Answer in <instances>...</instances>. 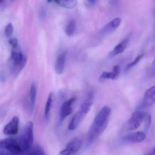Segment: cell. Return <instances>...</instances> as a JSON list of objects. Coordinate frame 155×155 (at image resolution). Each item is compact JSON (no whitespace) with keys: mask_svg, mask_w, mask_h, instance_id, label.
<instances>
[{"mask_svg":"<svg viewBox=\"0 0 155 155\" xmlns=\"http://www.w3.org/2000/svg\"><path fill=\"white\" fill-rule=\"evenodd\" d=\"M111 108L104 106L98 113L90 127L87 135V141L92 144L104 133L108 124L111 114Z\"/></svg>","mask_w":155,"mask_h":155,"instance_id":"1","label":"cell"},{"mask_svg":"<svg viewBox=\"0 0 155 155\" xmlns=\"http://www.w3.org/2000/svg\"><path fill=\"white\" fill-rule=\"evenodd\" d=\"M18 138L24 152L31 147L34 140L33 124L32 122L26 124L22 134Z\"/></svg>","mask_w":155,"mask_h":155,"instance_id":"2","label":"cell"},{"mask_svg":"<svg viewBox=\"0 0 155 155\" xmlns=\"http://www.w3.org/2000/svg\"><path fill=\"white\" fill-rule=\"evenodd\" d=\"M0 147L14 155L21 154L24 152L19 138H8L0 140Z\"/></svg>","mask_w":155,"mask_h":155,"instance_id":"3","label":"cell"},{"mask_svg":"<svg viewBox=\"0 0 155 155\" xmlns=\"http://www.w3.org/2000/svg\"><path fill=\"white\" fill-rule=\"evenodd\" d=\"M81 145V140L75 137L69 142L65 148L60 152L59 155H75L80 150Z\"/></svg>","mask_w":155,"mask_h":155,"instance_id":"4","label":"cell"},{"mask_svg":"<svg viewBox=\"0 0 155 155\" xmlns=\"http://www.w3.org/2000/svg\"><path fill=\"white\" fill-rule=\"evenodd\" d=\"M145 114L143 112L137 111L132 115L127 123V129L133 131L138 128L144 120Z\"/></svg>","mask_w":155,"mask_h":155,"instance_id":"5","label":"cell"},{"mask_svg":"<svg viewBox=\"0 0 155 155\" xmlns=\"http://www.w3.org/2000/svg\"><path fill=\"white\" fill-rule=\"evenodd\" d=\"M76 100L75 97L70 98L65 101L61 107L60 110V124L62 123L65 118L69 116L72 112V105Z\"/></svg>","mask_w":155,"mask_h":155,"instance_id":"6","label":"cell"},{"mask_svg":"<svg viewBox=\"0 0 155 155\" xmlns=\"http://www.w3.org/2000/svg\"><path fill=\"white\" fill-rule=\"evenodd\" d=\"M121 22L122 19L120 17L114 18L100 30L99 34L102 35H105L113 32L120 26Z\"/></svg>","mask_w":155,"mask_h":155,"instance_id":"7","label":"cell"},{"mask_svg":"<svg viewBox=\"0 0 155 155\" xmlns=\"http://www.w3.org/2000/svg\"><path fill=\"white\" fill-rule=\"evenodd\" d=\"M87 114V112L81 108H79L78 111L73 116L68 125V129L71 131L76 129Z\"/></svg>","mask_w":155,"mask_h":155,"instance_id":"8","label":"cell"},{"mask_svg":"<svg viewBox=\"0 0 155 155\" xmlns=\"http://www.w3.org/2000/svg\"><path fill=\"white\" fill-rule=\"evenodd\" d=\"M19 120L17 116H14L12 120L6 125L3 129V133L8 136H14L16 135L18 132Z\"/></svg>","mask_w":155,"mask_h":155,"instance_id":"9","label":"cell"},{"mask_svg":"<svg viewBox=\"0 0 155 155\" xmlns=\"http://www.w3.org/2000/svg\"><path fill=\"white\" fill-rule=\"evenodd\" d=\"M145 133L143 132H137L127 135L123 137L124 142L131 143H138L143 142L146 138Z\"/></svg>","mask_w":155,"mask_h":155,"instance_id":"10","label":"cell"},{"mask_svg":"<svg viewBox=\"0 0 155 155\" xmlns=\"http://www.w3.org/2000/svg\"><path fill=\"white\" fill-rule=\"evenodd\" d=\"M155 103V86L148 89L145 93L143 105L146 107L152 106Z\"/></svg>","mask_w":155,"mask_h":155,"instance_id":"11","label":"cell"},{"mask_svg":"<svg viewBox=\"0 0 155 155\" xmlns=\"http://www.w3.org/2000/svg\"><path fill=\"white\" fill-rule=\"evenodd\" d=\"M120 67L119 66H115L113 67V71L111 72H104L102 73L99 78L100 82H103L107 79L115 80L118 77L120 73Z\"/></svg>","mask_w":155,"mask_h":155,"instance_id":"12","label":"cell"},{"mask_svg":"<svg viewBox=\"0 0 155 155\" xmlns=\"http://www.w3.org/2000/svg\"><path fill=\"white\" fill-rule=\"evenodd\" d=\"M66 57V52L64 51L60 54L56 59L55 70V72L58 75L61 74L64 71Z\"/></svg>","mask_w":155,"mask_h":155,"instance_id":"13","label":"cell"},{"mask_svg":"<svg viewBox=\"0 0 155 155\" xmlns=\"http://www.w3.org/2000/svg\"><path fill=\"white\" fill-rule=\"evenodd\" d=\"M129 40V38H126L124 40L122 41L121 42L119 43L118 45H117L114 47V48L110 52L109 54V57L112 58L117 55L119 54L124 52L127 47Z\"/></svg>","mask_w":155,"mask_h":155,"instance_id":"14","label":"cell"},{"mask_svg":"<svg viewBox=\"0 0 155 155\" xmlns=\"http://www.w3.org/2000/svg\"><path fill=\"white\" fill-rule=\"evenodd\" d=\"M16 49V48L14 49L12 52V58L14 64H17L21 63L25 61H27V59L23 55L22 52L17 51Z\"/></svg>","mask_w":155,"mask_h":155,"instance_id":"15","label":"cell"},{"mask_svg":"<svg viewBox=\"0 0 155 155\" xmlns=\"http://www.w3.org/2000/svg\"><path fill=\"white\" fill-rule=\"evenodd\" d=\"M36 94H37V89L35 84L32 83L30 89V109L31 112L33 111L35 105V101H36Z\"/></svg>","mask_w":155,"mask_h":155,"instance_id":"16","label":"cell"},{"mask_svg":"<svg viewBox=\"0 0 155 155\" xmlns=\"http://www.w3.org/2000/svg\"><path fill=\"white\" fill-rule=\"evenodd\" d=\"M55 3L61 6L64 8L67 9H72L74 8L77 5V1L75 0H70V1H65V0H58L54 1Z\"/></svg>","mask_w":155,"mask_h":155,"instance_id":"17","label":"cell"},{"mask_svg":"<svg viewBox=\"0 0 155 155\" xmlns=\"http://www.w3.org/2000/svg\"><path fill=\"white\" fill-rule=\"evenodd\" d=\"M52 103L53 94L52 93H50L48 98H47V102H46L45 108V118L46 122H48V120H49V116H50V112H51V109Z\"/></svg>","mask_w":155,"mask_h":155,"instance_id":"18","label":"cell"},{"mask_svg":"<svg viewBox=\"0 0 155 155\" xmlns=\"http://www.w3.org/2000/svg\"><path fill=\"white\" fill-rule=\"evenodd\" d=\"M76 22L74 20H71L69 22L65 29V33L67 35L71 36L74 34L76 30Z\"/></svg>","mask_w":155,"mask_h":155,"instance_id":"19","label":"cell"},{"mask_svg":"<svg viewBox=\"0 0 155 155\" xmlns=\"http://www.w3.org/2000/svg\"><path fill=\"white\" fill-rule=\"evenodd\" d=\"M29 155H45L43 148L38 145L35 146L29 153Z\"/></svg>","mask_w":155,"mask_h":155,"instance_id":"20","label":"cell"},{"mask_svg":"<svg viewBox=\"0 0 155 155\" xmlns=\"http://www.w3.org/2000/svg\"><path fill=\"white\" fill-rule=\"evenodd\" d=\"M143 56L144 54H140L139 55V56H138L134 61H133L132 62L130 63L127 65L126 67V71H128V70H130V69L133 68L134 66H135L140 62V60L142 59V58L143 57Z\"/></svg>","mask_w":155,"mask_h":155,"instance_id":"21","label":"cell"},{"mask_svg":"<svg viewBox=\"0 0 155 155\" xmlns=\"http://www.w3.org/2000/svg\"><path fill=\"white\" fill-rule=\"evenodd\" d=\"M144 121L145 129L146 131H148L151 126V121H152L151 116L148 114H145Z\"/></svg>","mask_w":155,"mask_h":155,"instance_id":"22","label":"cell"},{"mask_svg":"<svg viewBox=\"0 0 155 155\" xmlns=\"http://www.w3.org/2000/svg\"><path fill=\"white\" fill-rule=\"evenodd\" d=\"M13 32V27L12 23L8 24L5 28L4 34L5 36L7 37H10L12 34Z\"/></svg>","mask_w":155,"mask_h":155,"instance_id":"23","label":"cell"},{"mask_svg":"<svg viewBox=\"0 0 155 155\" xmlns=\"http://www.w3.org/2000/svg\"><path fill=\"white\" fill-rule=\"evenodd\" d=\"M149 76L152 78H155V57L150 69Z\"/></svg>","mask_w":155,"mask_h":155,"instance_id":"24","label":"cell"},{"mask_svg":"<svg viewBox=\"0 0 155 155\" xmlns=\"http://www.w3.org/2000/svg\"><path fill=\"white\" fill-rule=\"evenodd\" d=\"M9 43L12 46L14 49L17 48L18 47V41L15 38H12L9 40Z\"/></svg>","mask_w":155,"mask_h":155,"instance_id":"25","label":"cell"},{"mask_svg":"<svg viewBox=\"0 0 155 155\" xmlns=\"http://www.w3.org/2000/svg\"><path fill=\"white\" fill-rule=\"evenodd\" d=\"M46 11L44 8H41L40 11V14H39V16H40V19H43L45 18V15H46Z\"/></svg>","mask_w":155,"mask_h":155,"instance_id":"26","label":"cell"},{"mask_svg":"<svg viewBox=\"0 0 155 155\" xmlns=\"http://www.w3.org/2000/svg\"><path fill=\"white\" fill-rule=\"evenodd\" d=\"M0 155H15L9 151L0 147Z\"/></svg>","mask_w":155,"mask_h":155,"instance_id":"27","label":"cell"},{"mask_svg":"<svg viewBox=\"0 0 155 155\" xmlns=\"http://www.w3.org/2000/svg\"><path fill=\"white\" fill-rule=\"evenodd\" d=\"M87 2L89 4L91 5H95L97 3V1H94V0H90V1H87Z\"/></svg>","mask_w":155,"mask_h":155,"instance_id":"28","label":"cell"},{"mask_svg":"<svg viewBox=\"0 0 155 155\" xmlns=\"http://www.w3.org/2000/svg\"><path fill=\"white\" fill-rule=\"evenodd\" d=\"M0 80H1V81H2V82H3L5 80V78L4 76L3 75H0Z\"/></svg>","mask_w":155,"mask_h":155,"instance_id":"29","label":"cell"},{"mask_svg":"<svg viewBox=\"0 0 155 155\" xmlns=\"http://www.w3.org/2000/svg\"><path fill=\"white\" fill-rule=\"evenodd\" d=\"M153 153H154V154L155 155V147H154V149Z\"/></svg>","mask_w":155,"mask_h":155,"instance_id":"30","label":"cell"},{"mask_svg":"<svg viewBox=\"0 0 155 155\" xmlns=\"http://www.w3.org/2000/svg\"><path fill=\"white\" fill-rule=\"evenodd\" d=\"M3 1H2V0H0V3H1L3 2Z\"/></svg>","mask_w":155,"mask_h":155,"instance_id":"31","label":"cell"}]
</instances>
